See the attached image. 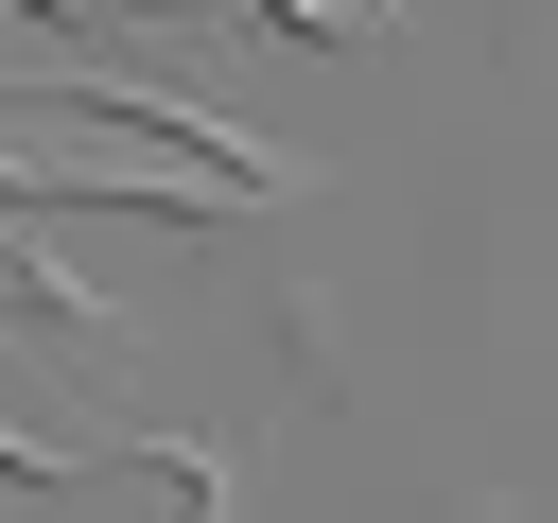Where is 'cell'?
Returning a JSON list of instances; mask_svg holds the SVG:
<instances>
[{
	"instance_id": "cell-1",
	"label": "cell",
	"mask_w": 558,
	"mask_h": 523,
	"mask_svg": "<svg viewBox=\"0 0 558 523\" xmlns=\"http://www.w3.org/2000/svg\"><path fill=\"white\" fill-rule=\"evenodd\" d=\"M0 192H70V209H262L279 157L209 105H140V87H0Z\"/></svg>"
},
{
	"instance_id": "cell-3",
	"label": "cell",
	"mask_w": 558,
	"mask_h": 523,
	"mask_svg": "<svg viewBox=\"0 0 558 523\" xmlns=\"http://www.w3.org/2000/svg\"><path fill=\"white\" fill-rule=\"evenodd\" d=\"M0 314H87V296H70L52 262H17V244H0Z\"/></svg>"
},
{
	"instance_id": "cell-4",
	"label": "cell",
	"mask_w": 558,
	"mask_h": 523,
	"mask_svg": "<svg viewBox=\"0 0 558 523\" xmlns=\"http://www.w3.org/2000/svg\"><path fill=\"white\" fill-rule=\"evenodd\" d=\"M52 17H192V0H52Z\"/></svg>"
},
{
	"instance_id": "cell-2",
	"label": "cell",
	"mask_w": 558,
	"mask_h": 523,
	"mask_svg": "<svg viewBox=\"0 0 558 523\" xmlns=\"http://www.w3.org/2000/svg\"><path fill=\"white\" fill-rule=\"evenodd\" d=\"M262 17H279V35H331V52H349V35H384L401 0H262Z\"/></svg>"
}]
</instances>
